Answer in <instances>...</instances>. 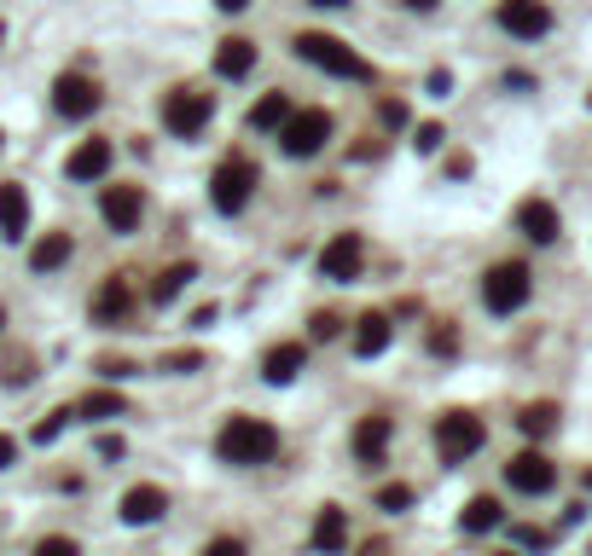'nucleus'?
Returning <instances> with one entry per match:
<instances>
[{
    "mask_svg": "<svg viewBox=\"0 0 592 556\" xmlns=\"http://www.w3.org/2000/svg\"><path fill=\"white\" fill-rule=\"evenodd\" d=\"M215 452H221V464L256 469V464L279 458V429L261 423V418H227V423H221V435H215Z\"/></svg>",
    "mask_w": 592,
    "mask_h": 556,
    "instance_id": "1",
    "label": "nucleus"
},
{
    "mask_svg": "<svg viewBox=\"0 0 592 556\" xmlns=\"http://www.w3.org/2000/svg\"><path fill=\"white\" fill-rule=\"evenodd\" d=\"M297 58L325 70V76H343V81H372V65H366L343 35H325V30H302L297 35Z\"/></svg>",
    "mask_w": 592,
    "mask_h": 556,
    "instance_id": "2",
    "label": "nucleus"
},
{
    "mask_svg": "<svg viewBox=\"0 0 592 556\" xmlns=\"http://www.w3.org/2000/svg\"><path fill=\"white\" fill-rule=\"evenodd\" d=\"M210 116H215V93H203V88H169L163 93V128H169L175 139L203 134Z\"/></svg>",
    "mask_w": 592,
    "mask_h": 556,
    "instance_id": "3",
    "label": "nucleus"
},
{
    "mask_svg": "<svg viewBox=\"0 0 592 556\" xmlns=\"http://www.w3.org/2000/svg\"><path fill=\"white\" fill-rule=\"evenodd\" d=\"M488 441V429L477 411H442L436 418V452H442V464H465V458H477Z\"/></svg>",
    "mask_w": 592,
    "mask_h": 556,
    "instance_id": "4",
    "label": "nucleus"
},
{
    "mask_svg": "<svg viewBox=\"0 0 592 556\" xmlns=\"http://www.w3.org/2000/svg\"><path fill=\"white\" fill-rule=\"evenodd\" d=\"M528 291H535V273H528L523 261H500V266H488V279H482V302H488V314H517V307L528 302Z\"/></svg>",
    "mask_w": 592,
    "mask_h": 556,
    "instance_id": "5",
    "label": "nucleus"
},
{
    "mask_svg": "<svg viewBox=\"0 0 592 556\" xmlns=\"http://www.w3.org/2000/svg\"><path fill=\"white\" fill-rule=\"evenodd\" d=\"M256 192V162L250 157H227V162H215V174H210V203L221 215H238L244 203H250Z\"/></svg>",
    "mask_w": 592,
    "mask_h": 556,
    "instance_id": "6",
    "label": "nucleus"
},
{
    "mask_svg": "<svg viewBox=\"0 0 592 556\" xmlns=\"http://www.w3.org/2000/svg\"><path fill=\"white\" fill-rule=\"evenodd\" d=\"M325 139H332V111H291L279 128V146L291 157H314Z\"/></svg>",
    "mask_w": 592,
    "mask_h": 556,
    "instance_id": "7",
    "label": "nucleus"
},
{
    "mask_svg": "<svg viewBox=\"0 0 592 556\" xmlns=\"http://www.w3.org/2000/svg\"><path fill=\"white\" fill-rule=\"evenodd\" d=\"M99 99H105V93H99V81H93V76H81V70H65V76L53 81V111L65 116V122L93 116V111H99Z\"/></svg>",
    "mask_w": 592,
    "mask_h": 556,
    "instance_id": "8",
    "label": "nucleus"
},
{
    "mask_svg": "<svg viewBox=\"0 0 592 556\" xmlns=\"http://www.w3.org/2000/svg\"><path fill=\"white\" fill-rule=\"evenodd\" d=\"M360 266H366V238L360 232H337L320 250V279H332V284H355Z\"/></svg>",
    "mask_w": 592,
    "mask_h": 556,
    "instance_id": "9",
    "label": "nucleus"
},
{
    "mask_svg": "<svg viewBox=\"0 0 592 556\" xmlns=\"http://www.w3.org/2000/svg\"><path fill=\"white\" fill-rule=\"evenodd\" d=\"M99 215H105L111 232H139L146 192H139V185H105V192H99Z\"/></svg>",
    "mask_w": 592,
    "mask_h": 556,
    "instance_id": "10",
    "label": "nucleus"
},
{
    "mask_svg": "<svg viewBox=\"0 0 592 556\" xmlns=\"http://www.w3.org/2000/svg\"><path fill=\"white\" fill-rule=\"evenodd\" d=\"M505 481H512L517 492H528V499H540V492L558 487V464L546 458V452H517V458L505 464Z\"/></svg>",
    "mask_w": 592,
    "mask_h": 556,
    "instance_id": "11",
    "label": "nucleus"
},
{
    "mask_svg": "<svg viewBox=\"0 0 592 556\" xmlns=\"http://www.w3.org/2000/svg\"><path fill=\"white\" fill-rule=\"evenodd\" d=\"M500 30H512L517 41H540L552 30V7L546 0H500Z\"/></svg>",
    "mask_w": 592,
    "mask_h": 556,
    "instance_id": "12",
    "label": "nucleus"
},
{
    "mask_svg": "<svg viewBox=\"0 0 592 556\" xmlns=\"http://www.w3.org/2000/svg\"><path fill=\"white\" fill-rule=\"evenodd\" d=\"M134 302H139V296H134V279H129V273H111L105 291L93 296V319H99V325H122V319H134Z\"/></svg>",
    "mask_w": 592,
    "mask_h": 556,
    "instance_id": "13",
    "label": "nucleus"
},
{
    "mask_svg": "<svg viewBox=\"0 0 592 556\" xmlns=\"http://www.w3.org/2000/svg\"><path fill=\"white\" fill-rule=\"evenodd\" d=\"M517 232H523L528 243H558L563 220H558V209H552L546 197H523V203H517Z\"/></svg>",
    "mask_w": 592,
    "mask_h": 556,
    "instance_id": "14",
    "label": "nucleus"
},
{
    "mask_svg": "<svg viewBox=\"0 0 592 556\" xmlns=\"http://www.w3.org/2000/svg\"><path fill=\"white\" fill-rule=\"evenodd\" d=\"M163 510H169V492L152 487V481H139V487L122 492V522H129V527H152Z\"/></svg>",
    "mask_w": 592,
    "mask_h": 556,
    "instance_id": "15",
    "label": "nucleus"
},
{
    "mask_svg": "<svg viewBox=\"0 0 592 556\" xmlns=\"http://www.w3.org/2000/svg\"><path fill=\"white\" fill-rule=\"evenodd\" d=\"M30 232V192L24 185H0V238L18 243Z\"/></svg>",
    "mask_w": 592,
    "mask_h": 556,
    "instance_id": "16",
    "label": "nucleus"
},
{
    "mask_svg": "<svg viewBox=\"0 0 592 556\" xmlns=\"http://www.w3.org/2000/svg\"><path fill=\"white\" fill-rule=\"evenodd\" d=\"M256 70V41L250 35H227L215 47V76H227V81H238V76H250Z\"/></svg>",
    "mask_w": 592,
    "mask_h": 556,
    "instance_id": "17",
    "label": "nucleus"
},
{
    "mask_svg": "<svg viewBox=\"0 0 592 556\" xmlns=\"http://www.w3.org/2000/svg\"><path fill=\"white\" fill-rule=\"evenodd\" d=\"M111 139H81V146L70 151V162H65V174L70 180H99V174H105L111 169Z\"/></svg>",
    "mask_w": 592,
    "mask_h": 556,
    "instance_id": "18",
    "label": "nucleus"
},
{
    "mask_svg": "<svg viewBox=\"0 0 592 556\" xmlns=\"http://www.w3.org/2000/svg\"><path fill=\"white\" fill-rule=\"evenodd\" d=\"M390 435H395L390 418H360V423H355V458H360V464H378L383 446H390Z\"/></svg>",
    "mask_w": 592,
    "mask_h": 556,
    "instance_id": "19",
    "label": "nucleus"
},
{
    "mask_svg": "<svg viewBox=\"0 0 592 556\" xmlns=\"http://www.w3.org/2000/svg\"><path fill=\"white\" fill-rule=\"evenodd\" d=\"M343 545H349V517H343L337 504H325L320 517H314V551L332 556V551H343Z\"/></svg>",
    "mask_w": 592,
    "mask_h": 556,
    "instance_id": "20",
    "label": "nucleus"
},
{
    "mask_svg": "<svg viewBox=\"0 0 592 556\" xmlns=\"http://www.w3.org/2000/svg\"><path fill=\"white\" fill-rule=\"evenodd\" d=\"M390 337H395L390 314H366V319L355 325V354L372 360V354H383V348H390Z\"/></svg>",
    "mask_w": 592,
    "mask_h": 556,
    "instance_id": "21",
    "label": "nucleus"
},
{
    "mask_svg": "<svg viewBox=\"0 0 592 556\" xmlns=\"http://www.w3.org/2000/svg\"><path fill=\"white\" fill-rule=\"evenodd\" d=\"M302 360H309V348H302V342H279V348H268V360H261V377H268V383H291L302 371Z\"/></svg>",
    "mask_w": 592,
    "mask_h": 556,
    "instance_id": "22",
    "label": "nucleus"
},
{
    "mask_svg": "<svg viewBox=\"0 0 592 556\" xmlns=\"http://www.w3.org/2000/svg\"><path fill=\"white\" fill-rule=\"evenodd\" d=\"M500 522H505V510H500V499H488V492H477V499L465 504V517H459L465 533H494Z\"/></svg>",
    "mask_w": 592,
    "mask_h": 556,
    "instance_id": "23",
    "label": "nucleus"
},
{
    "mask_svg": "<svg viewBox=\"0 0 592 556\" xmlns=\"http://www.w3.org/2000/svg\"><path fill=\"white\" fill-rule=\"evenodd\" d=\"M70 250H76L70 232H47V238H41L35 250H30V266H35V273H53V266L70 261Z\"/></svg>",
    "mask_w": 592,
    "mask_h": 556,
    "instance_id": "24",
    "label": "nucleus"
},
{
    "mask_svg": "<svg viewBox=\"0 0 592 556\" xmlns=\"http://www.w3.org/2000/svg\"><path fill=\"white\" fill-rule=\"evenodd\" d=\"M81 418H129V400H122V395H111V388H88V395H81Z\"/></svg>",
    "mask_w": 592,
    "mask_h": 556,
    "instance_id": "25",
    "label": "nucleus"
},
{
    "mask_svg": "<svg viewBox=\"0 0 592 556\" xmlns=\"http://www.w3.org/2000/svg\"><path fill=\"white\" fill-rule=\"evenodd\" d=\"M192 279H198V273H192V261H187V266H180V261H175V266H163L157 284H152V302H157V307H169V302H175V296L192 284Z\"/></svg>",
    "mask_w": 592,
    "mask_h": 556,
    "instance_id": "26",
    "label": "nucleus"
},
{
    "mask_svg": "<svg viewBox=\"0 0 592 556\" xmlns=\"http://www.w3.org/2000/svg\"><path fill=\"white\" fill-rule=\"evenodd\" d=\"M517 429H523L528 441L552 435V429H558V406H552V400H535V406H523V418H517Z\"/></svg>",
    "mask_w": 592,
    "mask_h": 556,
    "instance_id": "27",
    "label": "nucleus"
},
{
    "mask_svg": "<svg viewBox=\"0 0 592 556\" xmlns=\"http://www.w3.org/2000/svg\"><path fill=\"white\" fill-rule=\"evenodd\" d=\"M284 116H291V99H284V93H261L250 105V128H284Z\"/></svg>",
    "mask_w": 592,
    "mask_h": 556,
    "instance_id": "28",
    "label": "nucleus"
},
{
    "mask_svg": "<svg viewBox=\"0 0 592 556\" xmlns=\"http://www.w3.org/2000/svg\"><path fill=\"white\" fill-rule=\"evenodd\" d=\"M76 418V411H47V418H41L35 423V446H47V441H58V435H65V423Z\"/></svg>",
    "mask_w": 592,
    "mask_h": 556,
    "instance_id": "29",
    "label": "nucleus"
},
{
    "mask_svg": "<svg viewBox=\"0 0 592 556\" xmlns=\"http://www.w3.org/2000/svg\"><path fill=\"white\" fill-rule=\"evenodd\" d=\"M442 139H447L442 122H418V128H413V146H418V151H442Z\"/></svg>",
    "mask_w": 592,
    "mask_h": 556,
    "instance_id": "30",
    "label": "nucleus"
},
{
    "mask_svg": "<svg viewBox=\"0 0 592 556\" xmlns=\"http://www.w3.org/2000/svg\"><path fill=\"white\" fill-rule=\"evenodd\" d=\"M378 504H383V510H413V487H401V481H390V487L378 492Z\"/></svg>",
    "mask_w": 592,
    "mask_h": 556,
    "instance_id": "31",
    "label": "nucleus"
},
{
    "mask_svg": "<svg viewBox=\"0 0 592 556\" xmlns=\"http://www.w3.org/2000/svg\"><path fill=\"white\" fill-rule=\"evenodd\" d=\"M454 348H459V331H454V325L442 319L436 331H431V354H442V360H447V354H454Z\"/></svg>",
    "mask_w": 592,
    "mask_h": 556,
    "instance_id": "32",
    "label": "nucleus"
},
{
    "mask_svg": "<svg viewBox=\"0 0 592 556\" xmlns=\"http://www.w3.org/2000/svg\"><path fill=\"white\" fill-rule=\"evenodd\" d=\"M337 331H343L337 314H314V319H309V337H314V342H332Z\"/></svg>",
    "mask_w": 592,
    "mask_h": 556,
    "instance_id": "33",
    "label": "nucleus"
},
{
    "mask_svg": "<svg viewBox=\"0 0 592 556\" xmlns=\"http://www.w3.org/2000/svg\"><path fill=\"white\" fill-rule=\"evenodd\" d=\"M0 377H7V383H30V354H24V348H18V354H7Z\"/></svg>",
    "mask_w": 592,
    "mask_h": 556,
    "instance_id": "34",
    "label": "nucleus"
},
{
    "mask_svg": "<svg viewBox=\"0 0 592 556\" xmlns=\"http://www.w3.org/2000/svg\"><path fill=\"white\" fill-rule=\"evenodd\" d=\"M35 556H81V545H76V540H65V533H53V540H41V545H35Z\"/></svg>",
    "mask_w": 592,
    "mask_h": 556,
    "instance_id": "35",
    "label": "nucleus"
},
{
    "mask_svg": "<svg viewBox=\"0 0 592 556\" xmlns=\"http://www.w3.org/2000/svg\"><path fill=\"white\" fill-rule=\"evenodd\" d=\"M198 365H203V354H198V348H175V354L163 360V371H198Z\"/></svg>",
    "mask_w": 592,
    "mask_h": 556,
    "instance_id": "36",
    "label": "nucleus"
},
{
    "mask_svg": "<svg viewBox=\"0 0 592 556\" xmlns=\"http://www.w3.org/2000/svg\"><path fill=\"white\" fill-rule=\"evenodd\" d=\"M203 556H250V551H244V540H233V533H221V540L203 545Z\"/></svg>",
    "mask_w": 592,
    "mask_h": 556,
    "instance_id": "37",
    "label": "nucleus"
},
{
    "mask_svg": "<svg viewBox=\"0 0 592 556\" xmlns=\"http://www.w3.org/2000/svg\"><path fill=\"white\" fill-rule=\"evenodd\" d=\"M99 371H105V377H116V383H122V377H134L139 365H134V360H99Z\"/></svg>",
    "mask_w": 592,
    "mask_h": 556,
    "instance_id": "38",
    "label": "nucleus"
},
{
    "mask_svg": "<svg viewBox=\"0 0 592 556\" xmlns=\"http://www.w3.org/2000/svg\"><path fill=\"white\" fill-rule=\"evenodd\" d=\"M512 540H517V545H535V551H540L546 540H552V533H540V527H512Z\"/></svg>",
    "mask_w": 592,
    "mask_h": 556,
    "instance_id": "39",
    "label": "nucleus"
},
{
    "mask_svg": "<svg viewBox=\"0 0 592 556\" xmlns=\"http://www.w3.org/2000/svg\"><path fill=\"white\" fill-rule=\"evenodd\" d=\"M383 122H390V128H406V105H401V99H383Z\"/></svg>",
    "mask_w": 592,
    "mask_h": 556,
    "instance_id": "40",
    "label": "nucleus"
},
{
    "mask_svg": "<svg viewBox=\"0 0 592 556\" xmlns=\"http://www.w3.org/2000/svg\"><path fill=\"white\" fill-rule=\"evenodd\" d=\"M447 88H454V76H447V70H431V99H447Z\"/></svg>",
    "mask_w": 592,
    "mask_h": 556,
    "instance_id": "41",
    "label": "nucleus"
},
{
    "mask_svg": "<svg viewBox=\"0 0 592 556\" xmlns=\"http://www.w3.org/2000/svg\"><path fill=\"white\" fill-rule=\"evenodd\" d=\"M355 556H390V540H366Z\"/></svg>",
    "mask_w": 592,
    "mask_h": 556,
    "instance_id": "42",
    "label": "nucleus"
},
{
    "mask_svg": "<svg viewBox=\"0 0 592 556\" xmlns=\"http://www.w3.org/2000/svg\"><path fill=\"white\" fill-rule=\"evenodd\" d=\"M12 458H18V441H12V435H0V469H7Z\"/></svg>",
    "mask_w": 592,
    "mask_h": 556,
    "instance_id": "43",
    "label": "nucleus"
},
{
    "mask_svg": "<svg viewBox=\"0 0 592 556\" xmlns=\"http://www.w3.org/2000/svg\"><path fill=\"white\" fill-rule=\"evenodd\" d=\"M215 7H221V12H244L250 0H215Z\"/></svg>",
    "mask_w": 592,
    "mask_h": 556,
    "instance_id": "44",
    "label": "nucleus"
},
{
    "mask_svg": "<svg viewBox=\"0 0 592 556\" xmlns=\"http://www.w3.org/2000/svg\"><path fill=\"white\" fill-rule=\"evenodd\" d=\"M406 7H413V12H436V0H406Z\"/></svg>",
    "mask_w": 592,
    "mask_h": 556,
    "instance_id": "45",
    "label": "nucleus"
},
{
    "mask_svg": "<svg viewBox=\"0 0 592 556\" xmlns=\"http://www.w3.org/2000/svg\"><path fill=\"white\" fill-rule=\"evenodd\" d=\"M314 7H349V0H314Z\"/></svg>",
    "mask_w": 592,
    "mask_h": 556,
    "instance_id": "46",
    "label": "nucleus"
},
{
    "mask_svg": "<svg viewBox=\"0 0 592 556\" xmlns=\"http://www.w3.org/2000/svg\"><path fill=\"white\" fill-rule=\"evenodd\" d=\"M0 331H7V307H0Z\"/></svg>",
    "mask_w": 592,
    "mask_h": 556,
    "instance_id": "47",
    "label": "nucleus"
},
{
    "mask_svg": "<svg viewBox=\"0 0 592 556\" xmlns=\"http://www.w3.org/2000/svg\"><path fill=\"white\" fill-rule=\"evenodd\" d=\"M0 41H7V24H0Z\"/></svg>",
    "mask_w": 592,
    "mask_h": 556,
    "instance_id": "48",
    "label": "nucleus"
},
{
    "mask_svg": "<svg viewBox=\"0 0 592 556\" xmlns=\"http://www.w3.org/2000/svg\"><path fill=\"white\" fill-rule=\"evenodd\" d=\"M587 487H592V469H587Z\"/></svg>",
    "mask_w": 592,
    "mask_h": 556,
    "instance_id": "49",
    "label": "nucleus"
},
{
    "mask_svg": "<svg viewBox=\"0 0 592 556\" xmlns=\"http://www.w3.org/2000/svg\"><path fill=\"white\" fill-rule=\"evenodd\" d=\"M505 556H512V551H505Z\"/></svg>",
    "mask_w": 592,
    "mask_h": 556,
    "instance_id": "50",
    "label": "nucleus"
}]
</instances>
